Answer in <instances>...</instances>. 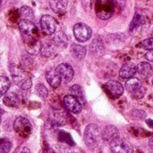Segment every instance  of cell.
Returning a JSON list of instances; mask_svg holds the SVG:
<instances>
[{"instance_id": "obj_5", "label": "cell", "mask_w": 153, "mask_h": 153, "mask_svg": "<svg viewBox=\"0 0 153 153\" xmlns=\"http://www.w3.org/2000/svg\"><path fill=\"white\" fill-rule=\"evenodd\" d=\"M13 129L16 134L22 138H28L32 132V126L30 123L28 119L22 117H19L15 119L13 123Z\"/></svg>"}, {"instance_id": "obj_16", "label": "cell", "mask_w": 153, "mask_h": 153, "mask_svg": "<svg viewBox=\"0 0 153 153\" xmlns=\"http://www.w3.org/2000/svg\"><path fill=\"white\" fill-rule=\"evenodd\" d=\"M4 103L8 107H18L20 104V99L18 95L13 92H6L4 96Z\"/></svg>"}, {"instance_id": "obj_7", "label": "cell", "mask_w": 153, "mask_h": 153, "mask_svg": "<svg viewBox=\"0 0 153 153\" xmlns=\"http://www.w3.org/2000/svg\"><path fill=\"white\" fill-rule=\"evenodd\" d=\"M110 149L113 153H134L132 144L120 137L110 143Z\"/></svg>"}, {"instance_id": "obj_35", "label": "cell", "mask_w": 153, "mask_h": 153, "mask_svg": "<svg viewBox=\"0 0 153 153\" xmlns=\"http://www.w3.org/2000/svg\"><path fill=\"white\" fill-rule=\"evenodd\" d=\"M152 84H153V79H152Z\"/></svg>"}, {"instance_id": "obj_34", "label": "cell", "mask_w": 153, "mask_h": 153, "mask_svg": "<svg viewBox=\"0 0 153 153\" xmlns=\"http://www.w3.org/2000/svg\"><path fill=\"white\" fill-rule=\"evenodd\" d=\"M152 65V69H153V65Z\"/></svg>"}, {"instance_id": "obj_20", "label": "cell", "mask_w": 153, "mask_h": 153, "mask_svg": "<svg viewBox=\"0 0 153 153\" xmlns=\"http://www.w3.org/2000/svg\"><path fill=\"white\" fill-rule=\"evenodd\" d=\"M56 52V44L53 42H48L44 45H42L41 48V54L45 57H49L53 56Z\"/></svg>"}, {"instance_id": "obj_11", "label": "cell", "mask_w": 153, "mask_h": 153, "mask_svg": "<svg viewBox=\"0 0 153 153\" xmlns=\"http://www.w3.org/2000/svg\"><path fill=\"white\" fill-rule=\"evenodd\" d=\"M56 68L63 81H65V82H69L70 81L73 80L74 76V71L70 65L63 63L57 65V67Z\"/></svg>"}, {"instance_id": "obj_33", "label": "cell", "mask_w": 153, "mask_h": 153, "mask_svg": "<svg viewBox=\"0 0 153 153\" xmlns=\"http://www.w3.org/2000/svg\"><path fill=\"white\" fill-rule=\"evenodd\" d=\"M151 35H152V37H153V30L152 31V34H151Z\"/></svg>"}, {"instance_id": "obj_28", "label": "cell", "mask_w": 153, "mask_h": 153, "mask_svg": "<svg viewBox=\"0 0 153 153\" xmlns=\"http://www.w3.org/2000/svg\"><path fill=\"white\" fill-rule=\"evenodd\" d=\"M54 153H74L73 151L67 149V148H64V147H56L54 150Z\"/></svg>"}, {"instance_id": "obj_1", "label": "cell", "mask_w": 153, "mask_h": 153, "mask_svg": "<svg viewBox=\"0 0 153 153\" xmlns=\"http://www.w3.org/2000/svg\"><path fill=\"white\" fill-rule=\"evenodd\" d=\"M10 72L13 82L19 88L24 91L30 89L32 85V81L30 74L27 72H25L22 68H20L17 65H13L10 66Z\"/></svg>"}, {"instance_id": "obj_23", "label": "cell", "mask_w": 153, "mask_h": 153, "mask_svg": "<svg viewBox=\"0 0 153 153\" xmlns=\"http://www.w3.org/2000/svg\"><path fill=\"white\" fill-rule=\"evenodd\" d=\"M10 85H11V82H10L9 79L6 76L2 75L0 77V93H1V96H4L7 92V91L10 88Z\"/></svg>"}, {"instance_id": "obj_6", "label": "cell", "mask_w": 153, "mask_h": 153, "mask_svg": "<svg viewBox=\"0 0 153 153\" xmlns=\"http://www.w3.org/2000/svg\"><path fill=\"white\" fill-rule=\"evenodd\" d=\"M74 34L76 39L80 42H85L89 40L92 35L91 27L82 22H78L74 26Z\"/></svg>"}, {"instance_id": "obj_3", "label": "cell", "mask_w": 153, "mask_h": 153, "mask_svg": "<svg viewBox=\"0 0 153 153\" xmlns=\"http://www.w3.org/2000/svg\"><path fill=\"white\" fill-rule=\"evenodd\" d=\"M102 135L100 134L99 127L95 124H91L86 126L84 130V142L89 148L94 149L98 147Z\"/></svg>"}, {"instance_id": "obj_12", "label": "cell", "mask_w": 153, "mask_h": 153, "mask_svg": "<svg viewBox=\"0 0 153 153\" xmlns=\"http://www.w3.org/2000/svg\"><path fill=\"white\" fill-rule=\"evenodd\" d=\"M46 79H47L48 82L49 83V85L54 89L58 88L60 86L61 81H62L58 72L56 71V68L48 69L46 71Z\"/></svg>"}, {"instance_id": "obj_21", "label": "cell", "mask_w": 153, "mask_h": 153, "mask_svg": "<svg viewBox=\"0 0 153 153\" xmlns=\"http://www.w3.org/2000/svg\"><path fill=\"white\" fill-rule=\"evenodd\" d=\"M70 91H71V94L73 96H74L82 104H84V96H83V92H82V90L81 88V86L77 85V84H74V86L71 87L70 89Z\"/></svg>"}, {"instance_id": "obj_8", "label": "cell", "mask_w": 153, "mask_h": 153, "mask_svg": "<svg viewBox=\"0 0 153 153\" xmlns=\"http://www.w3.org/2000/svg\"><path fill=\"white\" fill-rule=\"evenodd\" d=\"M40 27L42 30V32L47 36H51L56 32V20L48 15H43L40 19Z\"/></svg>"}, {"instance_id": "obj_17", "label": "cell", "mask_w": 153, "mask_h": 153, "mask_svg": "<svg viewBox=\"0 0 153 153\" xmlns=\"http://www.w3.org/2000/svg\"><path fill=\"white\" fill-rule=\"evenodd\" d=\"M49 5L56 13H62L66 10L67 3L65 0H50Z\"/></svg>"}, {"instance_id": "obj_25", "label": "cell", "mask_w": 153, "mask_h": 153, "mask_svg": "<svg viewBox=\"0 0 153 153\" xmlns=\"http://www.w3.org/2000/svg\"><path fill=\"white\" fill-rule=\"evenodd\" d=\"M36 91H37L38 95L42 99H46L48 95V91L47 88L45 87V85H43L41 83H38L36 85Z\"/></svg>"}, {"instance_id": "obj_10", "label": "cell", "mask_w": 153, "mask_h": 153, "mask_svg": "<svg viewBox=\"0 0 153 153\" xmlns=\"http://www.w3.org/2000/svg\"><path fill=\"white\" fill-rule=\"evenodd\" d=\"M103 87L106 90V91L109 94V96L112 98H118L122 96L125 91L123 85L120 82L114 80H110L107 82L103 85Z\"/></svg>"}, {"instance_id": "obj_14", "label": "cell", "mask_w": 153, "mask_h": 153, "mask_svg": "<svg viewBox=\"0 0 153 153\" xmlns=\"http://www.w3.org/2000/svg\"><path fill=\"white\" fill-rule=\"evenodd\" d=\"M103 140L106 142H108L109 143L119 137V132L117 128L114 126H108L104 128V130L101 133Z\"/></svg>"}, {"instance_id": "obj_13", "label": "cell", "mask_w": 153, "mask_h": 153, "mask_svg": "<svg viewBox=\"0 0 153 153\" xmlns=\"http://www.w3.org/2000/svg\"><path fill=\"white\" fill-rule=\"evenodd\" d=\"M137 73V65L134 63L127 62L124 64L119 71V75L123 79H130L133 78Z\"/></svg>"}, {"instance_id": "obj_24", "label": "cell", "mask_w": 153, "mask_h": 153, "mask_svg": "<svg viewBox=\"0 0 153 153\" xmlns=\"http://www.w3.org/2000/svg\"><path fill=\"white\" fill-rule=\"evenodd\" d=\"M12 149V143L7 138H2L0 142V153H8Z\"/></svg>"}, {"instance_id": "obj_26", "label": "cell", "mask_w": 153, "mask_h": 153, "mask_svg": "<svg viewBox=\"0 0 153 153\" xmlns=\"http://www.w3.org/2000/svg\"><path fill=\"white\" fill-rule=\"evenodd\" d=\"M139 47L146 50H153V37L142 41L139 44Z\"/></svg>"}, {"instance_id": "obj_27", "label": "cell", "mask_w": 153, "mask_h": 153, "mask_svg": "<svg viewBox=\"0 0 153 153\" xmlns=\"http://www.w3.org/2000/svg\"><path fill=\"white\" fill-rule=\"evenodd\" d=\"M141 20H142V17L139 14H135V16H134L132 23H131V26H130V30L131 31H134V30H136V28L140 25Z\"/></svg>"}, {"instance_id": "obj_22", "label": "cell", "mask_w": 153, "mask_h": 153, "mask_svg": "<svg viewBox=\"0 0 153 153\" xmlns=\"http://www.w3.org/2000/svg\"><path fill=\"white\" fill-rule=\"evenodd\" d=\"M54 41H55L56 45L61 46V47H65V48L67 46V43H68V39H67L66 35L64 32H62V31L57 32V34L54 38Z\"/></svg>"}, {"instance_id": "obj_18", "label": "cell", "mask_w": 153, "mask_h": 153, "mask_svg": "<svg viewBox=\"0 0 153 153\" xmlns=\"http://www.w3.org/2000/svg\"><path fill=\"white\" fill-rule=\"evenodd\" d=\"M71 53L77 60H82L86 55V48L78 44H73L71 47Z\"/></svg>"}, {"instance_id": "obj_32", "label": "cell", "mask_w": 153, "mask_h": 153, "mask_svg": "<svg viewBox=\"0 0 153 153\" xmlns=\"http://www.w3.org/2000/svg\"><path fill=\"white\" fill-rule=\"evenodd\" d=\"M149 146H150L152 149H153V136L150 139V141H149Z\"/></svg>"}, {"instance_id": "obj_19", "label": "cell", "mask_w": 153, "mask_h": 153, "mask_svg": "<svg viewBox=\"0 0 153 153\" xmlns=\"http://www.w3.org/2000/svg\"><path fill=\"white\" fill-rule=\"evenodd\" d=\"M19 14L22 18V20H30L32 21L34 19V13L32 9L29 6H22L19 9Z\"/></svg>"}, {"instance_id": "obj_30", "label": "cell", "mask_w": 153, "mask_h": 153, "mask_svg": "<svg viewBox=\"0 0 153 153\" xmlns=\"http://www.w3.org/2000/svg\"><path fill=\"white\" fill-rule=\"evenodd\" d=\"M14 153H30V151L27 147H19Z\"/></svg>"}, {"instance_id": "obj_15", "label": "cell", "mask_w": 153, "mask_h": 153, "mask_svg": "<svg viewBox=\"0 0 153 153\" xmlns=\"http://www.w3.org/2000/svg\"><path fill=\"white\" fill-rule=\"evenodd\" d=\"M137 74L143 78H148L153 74L152 65L147 62H141L137 65Z\"/></svg>"}, {"instance_id": "obj_31", "label": "cell", "mask_w": 153, "mask_h": 153, "mask_svg": "<svg viewBox=\"0 0 153 153\" xmlns=\"http://www.w3.org/2000/svg\"><path fill=\"white\" fill-rule=\"evenodd\" d=\"M145 58H146L147 60H149V61H151V62H152L153 63V50H150L148 53H146Z\"/></svg>"}, {"instance_id": "obj_29", "label": "cell", "mask_w": 153, "mask_h": 153, "mask_svg": "<svg viewBox=\"0 0 153 153\" xmlns=\"http://www.w3.org/2000/svg\"><path fill=\"white\" fill-rule=\"evenodd\" d=\"M116 4L120 8V9H123L125 6H126V0H114Z\"/></svg>"}, {"instance_id": "obj_9", "label": "cell", "mask_w": 153, "mask_h": 153, "mask_svg": "<svg viewBox=\"0 0 153 153\" xmlns=\"http://www.w3.org/2000/svg\"><path fill=\"white\" fill-rule=\"evenodd\" d=\"M65 108L74 114H79L82 109V104L72 94L65 96L63 100Z\"/></svg>"}, {"instance_id": "obj_2", "label": "cell", "mask_w": 153, "mask_h": 153, "mask_svg": "<svg viewBox=\"0 0 153 153\" xmlns=\"http://www.w3.org/2000/svg\"><path fill=\"white\" fill-rule=\"evenodd\" d=\"M115 6L116 3L114 0H97L95 4L96 14L101 20H108L113 16Z\"/></svg>"}, {"instance_id": "obj_4", "label": "cell", "mask_w": 153, "mask_h": 153, "mask_svg": "<svg viewBox=\"0 0 153 153\" xmlns=\"http://www.w3.org/2000/svg\"><path fill=\"white\" fill-rule=\"evenodd\" d=\"M126 88L131 93L132 97L134 99H142L144 97L146 89L143 87L142 82L137 78H130L126 82Z\"/></svg>"}]
</instances>
